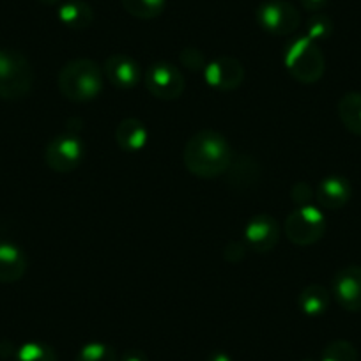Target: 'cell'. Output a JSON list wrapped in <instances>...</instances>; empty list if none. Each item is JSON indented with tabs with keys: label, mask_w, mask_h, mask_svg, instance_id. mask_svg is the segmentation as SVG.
I'll list each match as a JSON object with an SVG mask.
<instances>
[{
	"label": "cell",
	"mask_w": 361,
	"mask_h": 361,
	"mask_svg": "<svg viewBox=\"0 0 361 361\" xmlns=\"http://www.w3.org/2000/svg\"><path fill=\"white\" fill-rule=\"evenodd\" d=\"M286 68L300 83H317L324 75V55L310 37H296L287 44Z\"/></svg>",
	"instance_id": "277c9868"
},
{
	"label": "cell",
	"mask_w": 361,
	"mask_h": 361,
	"mask_svg": "<svg viewBox=\"0 0 361 361\" xmlns=\"http://www.w3.org/2000/svg\"><path fill=\"white\" fill-rule=\"evenodd\" d=\"M207 361H232V357L225 353H214L207 357Z\"/></svg>",
	"instance_id": "f546056e"
},
{
	"label": "cell",
	"mask_w": 361,
	"mask_h": 361,
	"mask_svg": "<svg viewBox=\"0 0 361 361\" xmlns=\"http://www.w3.org/2000/svg\"><path fill=\"white\" fill-rule=\"evenodd\" d=\"M121 361H147V356H145L142 350L131 349L128 353H124V356L121 357Z\"/></svg>",
	"instance_id": "f1b7e54d"
},
{
	"label": "cell",
	"mask_w": 361,
	"mask_h": 361,
	"mask_svg": "<svg viewBox=\"0 0 361 361\" xmlns=\"http://www.w3.org/2000/svg\"><path fill=\"white\" fill-rule=\"evenodd\" d=\"M147 128L140 119H135V117L121 121L116 130L117 145L124 152H140L147 144Z\"/></svg>",
	"instance_id": "2e32d148"
},
{
	"label": "cell",
	"mask_w": 361,
	"mask_h": 361,
	"mask_svg": "<svg viewBox=\"0 0 361 361\" xmlns=\"http://www.w3.org/2000/svg\"><path fill=\"white\" fill-rule=\"evenodd\" d=\"M300 2L303 6V9H307V11L321 13L328 6L329 0H300Z\"/></svg>",
	"instance_id": "83f0119b"
},
{
	"label": "cell",
	"mask_w": 361,
	"mask_h": 361,
	"mask_svg": "<svg viewBox=\"0 0 361 361\" xmlns=\"http://www.w3.org/2000/svg\"><path fill=\"white\" fill-rule=\"evenodd\" d=\"M34 85V69L23 54L0 50V99L16 102L27 98Z\"/></svg>",
	"instance_id": "3957f363"
},
{
	"label": "cell",
	"mask_w": 361,
	"mask_h": 361,
	"mask_svg": "<svg viewBox=\"0 0 361 361\" xmlns=\"http://www.w3.org/2000/svg\"><path fill=\"white\" fill-rule=\"evenodd\" d=\"M257 22L273 36H290L301 25V13L287 0H266L257 8Z\"/></svg>",
	"instance_id": "8992f818"
},
{
	"label": "cell",
	"mask_w": 361,
	"mask_h": 361,
	"mask_svg": "<svg viewBox=\"0 0 361 361\" xmlns=\"http://www.w3.org/2000/svg\"><path fill=\"white\" fill-rule=\"evenodd\" d=\"M321 361H357V350L347 340H333L322 350Z\"/></svg>",
	"instance_id": "7402d4cb"
},
{
	"label": "cell",
	"mask_w": 361,
	"mask_h": 361,
	"mask_svg": "<svg viewBox=\"0 0 361 361\" xmlns=\"http://www.w3.org/2000/svg\"><path fill=\"white\" fill-rule=\"evenodd\" d=\"M287 239L298 246H310L317 243L326 232V218L314 206H300L287 216L283 225Z\"/></svg>",
	"instance_id": "5b68a950"
},
{
	"label": "cell",
	"mask_w": 361,
	"mask_h": 361,
	"mask_svg": "<svg viewBox=\"0 0 361 361\" xmlns=\"http://www.w3.org/2000/svg\"><path fill=\"white\" fill-rule=\"evenodd\" d=\"M59 20L69 29H87L94 22V11L83 0H68L59 8Z\"/></svg>",
	"instance_id": "e0dca14e"
},
{
	"label": "cell",
	"mask_w": 361,
	"mask_h": 361,
	"mask_svg": "<svg viewBox=\"0 0 361 361\" xmlns=\"http://www.w3.org/2000/svg\"><path fill=\"white\" fill-rule=\"evenodd\" d=\"M333 296L347 312H361V266L350 264L336 271Z\"/></svg>",
	"instance_id": "9c48e42d"
},
{
	"label": "cell",
	"mask_w": 361,
	"mask_h": 361,
	"mask_svg": "<svg viewBox=\"0 0 361 361\" xmlns=\"http://www.w3.org/2000/svg\"><path fill=\"white\" fill-rule=\"evenodd\" d=\"M27 271V257L22 250L9 241H0V282L15 283L23 279Z\"/></svg>",
	"instance_id": "5bb4252c"
},
{
	"label": "cell",
	"mask_w": 361,
	"mask_h": 361,
	"mask_svg": "<svg viewBox=\"0 0 361 361\" xmlns=\"http://www.w3.org/2000/svg\"><path fill=\"white\" fill-rule=\"evenodd\" d=\"M145 87L158 99H177L185 92V76L173 64L158 62L145 75Z\"/></svg>",
	"instance_id": "ba28073f"
},
{
	"label": "cell",
	"mask_w": 361,
	"mask_h": 361,
	"mask_svg": "<svg viewBox=\"0 0 361 361\" xmlns=\"http://www.w3.org/2000/svg\"><path fill=\"white\" fill-rule=\"evenodd\" d=\"M15 361H59V357L48 343L29 342L16 350Z\"/></svg>",
	"instance_id": "44dd1931"
},
{
	"label": "cell",
	"mask_w": 361,
	"mask_h": 361,
	"mask_svg": "<svg viewBox=\"0 0 361 361\" xmlns=\"http://www.w3.org/2000/svg\"><path fill=\"white\" fill-rule=\"evenodd\" d=\"M228 185L238 190L252 188L260 179V165L248 154H239L238 158H232L231 166L227 169Z\"/></svg>",
	"instance_id": "9a60e30c"
},
{
	"label": "cell",
	"mask_w": 361,
	"mask_h": 361,
	"mask_svg": "<svg viewBox=\"0 0 361 361\" xmlns=\"http://www.w3.org/2000/svg\"><path fill=\"white\" fill-rule=\"evenodd\" d=\"M179 59H180V64L185 66V68H188L190 71H204L207 66L206 55H204L199 48H193V47L185 48V50L180 51Z\"/></svg>",
	"instance_id": "d4e9b609"
},
{
	"label": "cell",
	"mask_w": 361,
	"mask_h": 361,
	"mask_svg": "<svg viewBox=\"0 0 361 361\" xmlns=\"http://www.w3.org/2000/svg\"><path fill=\"white\" fill-rule=\"evenodd\" d=\"M44 159H47V165L59 173H68L78 169L83 159L82 140L73 133L51 138L44 151Z\"/></svg>",
	"instance_id": "52a82bcc"
},
{
	"label": "cell",
	"mask_w": 361,
	"mask_h": 361,
	"mask_svg": "<svg viewBox=\"0 0 361 361\" xmlns=\"http://www.w3.org/2000/svg\"><path fill=\"white\" fill-rule=\"evenodd\" d=\"M232 147L227 138L213 130H202L193 135L185 145V166L200 179H216L231 166Z\"/></svg>",
	"instance_id": "6da1fadb"
},
{
	"label": "cell",
	"mask_w": 361,
	"mask_h": 361,
	"mask_svg": "<svg viewBox=\"0 0 361 361\" xmlns=\"http://www.w3.org/2000/svg\"><path fill=\"white\" fill-rule=\"evenodd\" d=\"M350 195H353V188H350L349 180L340 176H329L322 179L315 192L319 206L329 211L342 209L349 202Z\"/></svg>",
	"instance_id": "4fadbf2b"
},
{
	"label": "cell",
	"mask_w": 361,
	"mask_h": 361,
	"mask_svg": "<svg viewBox=\"0 0 361 361\" xmlns=\"http://www.w3.org/2000/svg\"><path fill=\"white\" fill-rule=\"evenodd\" d=\"M75 361H117L114 347L102 342H90L80 349Z\"/></svg>",
	"instance_id": "603a6c76"
},
{
	"label": "cell",
	"mask_w": 361,
	"mask_h": 361,
	"mask_svg": "<svg viewBox=\"0 0 361 361\" xmlns=\"http://www.w3.org/2000/svg\"><path fill=\"white\" fill-rule=\"evenodd\" d=\"M301 312L308 317H317V315L324 314L329 307V293L326 287L319 286V283H312V286L305 287L300 294Z\"/></svg>",
	"instance_id": "d6986e66"
},
{
	"label": "cell",
	"mask_w": 361,
	"mask_h": 361,
	"mask_svg": "<svg viewBox=\"0 0 361 361\" xmlns=\"http://www.w3.org/2000/svg\"><path fill=\"white\" fill-rule=\"evenodd\" d=\"M246 245L257 253H267L280 239V225L271 214H257L248 221L245 231Z\"/></svg>",
	"instance_id": "8fae6325"
},
{
	"label": "cell",
	"mask_w": 361,
	"mask_h": 361,
	"mask_svg": "<svg viewBox=\"0 0 361 361\" xmlns=\"http://www.w3.org/2000/svg\"><path fill=\"white\" fill-rule=\"evenodd\" d=\"M293 200L296 204H300V206H310V200L314 199V192H312L310 185H307V183H296V185L293 186Z\"/></svg>",
	"instance_id": "484cf974"
},
{
	"label": "cell",
	"mask_w": 361,
	"mask_h": 361,
	"mask_svg": "<svg viewBox=\"0 0 361 361\" xmlns=\"http://www.w3.org/2000/svg\"><path fill=\"white\" fill-rule=\"evenodd\" d=\"M204 76H206V82L211 87L228 92V90L238 89L243 83L245 68H243L238 59L231 57V55H221V57H216L206 66Z\"/></svg>",
	"instance_id": "30bf717a"
},
{
	"label": "cell",
	"mask_w": 361,
	"mask_h": 361,
	"mask_svg": "<svg viewBox=\"0 0 361 361\" xmlns=\"http://www.w3.org/2000/svg\"><path fill=\"white\" fill-rule=\"evenodd\" d=\"M336 112H338V117L345 130L361 137V92H357V90L345 92L338 99Z\"/></svg>",
	"instance_id": "ac0fdd59"
},
{
	"label": "cell",
	"mask_w": 361,
	"mask_h": 361,
	"mask_svg": "<svg viewBox=\"0 0 361 361\" xmlns=\"http://www.w3.org/2000/svg\"><path fill=\"white\" fill-rule=\"evenodd\" d=\"M246 255V246L239 241H231L224 250V257L227 262H241Z\"/></svg>",
	"instance_id": "4316f807"
},
{
	"label": "cell",
	"mask_w": 361,
	"mask_h": 361,
	"mask_svg": "<svg viewBox=\"0 0 361 361\" xmlns=\"http://www.w3.org/2000/svg\"><path fill=\"white\" fill-rule=\"evenodd\" d=\"M57 85L69 102H90L103 90V71L90 59H73L59 73Z\"/></svg>",
	"instance_id": "7a4b0ae2"
},
{
	"label": "cell",
	"mask_w": 361,
	"mask_h": 361,
	"mask_svg": "<svg viewBox=\"0 0 361 361\" xmlns=\"http://www.w3.org/2000/svg\"><path fill=\"white\" fill-rule=\"evenodd\" d=\"M333 34V22L328 15H322V13H314L310 20L307 23V37H310L312 41H324L328 39Z\"/></svg>",
	"instance_id": "cb8c5ba5"
},
{
	"label": "cell",
	"mask_w": 361,
	"mask_h": 361,
	"mask_svg": "<svg viewBox=\"0 0 361 361\" xmlns=\"http://www.w3.org/2000/svg\"><path fill=\"white\" fill-rule=\"evenodd\" d=\"M103 71H105L106 78L112 82V85L119 87V89H131L140 82V66L130 55H110L105 61Z\"/></svg>",
	"instance_id": "7c38bea8"
},
{
	"label": "cell",
	"mask_w": 361,
	"mask_h": 361,
	"mask_svg": "<svg viewBox=\"0 0 361 361\" xmlns=\"http://www.w3.org/2000/svg\"><path fill=\"white\" fill-rule=\"evenodd\" d=\"M39 2H43V4L47 6H54V4H59V2H62V0H39Z\"/></svg>",
	"instance_id": "4dcf8cb0"
},
{
	"label": "cell",
	"mask_w": 361,
	"mask_h": 361,
	"mask_svg": "<svg viewBox=\"0 0 361 361\" xmlns=\"http://www.w3.org/2000/svg\"><path fill=\"white\" fill-rule=\"evenodd\" d=\"M128 15L138 20H154L165 11L166 0H123Z\"/></svg>",
	"instance_id": "ffe728a7"
}]
</instances>
